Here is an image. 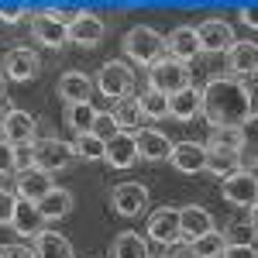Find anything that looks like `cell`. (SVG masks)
Returning a JSON list of instances; mask_svg holds the SVG:
<instances>
[{"mask_svg":"<svg viewBox=\"0 0 258 258\" xmlns=\"http://www.w3.org/2000/svg\"><path fill=\"white\" fill-rule=\"evenodd\" d=\"M207 172L217 176L220 182L227 176L241 172V152H227V148H207Z\"/></svg>","mask_w":258,"mask_h":258,"instance_id":"obj_25","label":"cell"},{"mask_svg":"<svg viewBox=\"0 0 258 258\" xmlns=\"http://www.w3.org/2000/svg\"><path fill=\"white\" fill-rule=\"evenodd\" d=\"M172 169L182 172V176H197L207 169V145H200V141H179L176 148H172Z\"/></svg>","mask_w":258,"mask_h":258,"instance_id":"obj_14","label":"cell"},{"mask_svg":"<svg viewBox=\"0 0 258 258\" xmlns=\"http://www.w3.org/2000/svg\"><path fill=\"white\" fill-rule=\"evenodd\" d=\"M220 193L227 203H234V207H255L258 203V176L255 172H248V169H241L234 176L224 179V186H220Z\"/></svg>","mask_w":258,"mask_h":258,"instance_id":"obj_7","label":"cell"},{"mask_svg":"<svg viewBox=\"0 0 258 258\" xmlns=\"http://www.w3.org/2000/svg\"><path fill=\"white\" fill-rule=\"evenodd\" d=\"M165 52H169V59L182 62V66H186L189 59H197L200 52H203V48H200V35H197V28H193V24H179L176 31H172V35L165 38Z\"/></svg>","mask_w":258,"mask_h":258,"instance_id":"obj_15","label":"cell"},{"mask_svg":"<svg viewBox=\"0 0 258 258\" xmlns=\"http://www.w3.org/2000/svg\"><path fill=\"white\" fill-rule=\"evenodd\" d=\"M4 141H11L14 148L18 145H35V117L28 110H11V117L4 120Z\"/></svg>","mask_w":258,"mask_h":258,"instance_id":"obj_20","label":"cell"},{"mask_svg":"<svg viewBox=\"0 0 258 258\" xmlns=\"http://www.w3.org/2000/svg\"><path fill=\"white\" fill-rule=\"evenodd\" d=\"M110 117L117 120L120 131H131L135 124L141 120V110H138V100L124 97V100H114V107H110Z\"/></svg>","mask_w":258,"mask_h":258,"instance_id":"obj_30","label":"cell"},{"mask_svg":"<svg viewBox=\"0 0 258 258\" xmlns=\"http://www.w3.org/2000/svg\"><path fill=\"white\" fill-rule=\"evenodd\" d=\"M255 227L248 224V220H234L231 224V231H227V244H255Z\"/></svg>","mask_w":258,"mask_h":258,"instance_id":"obj_34","label":"cell"},{"mask_svg":"<svg viewBox=\"0 0 258 258\" xmlns=\"http://www.w3.org/2000/svg\"><path fill=\"white\" fill-rule=\"evenodd\" d=\"M117 131H120V127H117V120L110 117V110H100L97 120H93V135H97L100 141H110Z\"/></svg>","mask_w":258,"mask_h":258,"instance_id":"obj_35","label":"cell"},{"mask_svg":"<svg viewBox=\"0 0 258 258\" xmlns=\"http://www.w3.org/2000/svg\"><path fill=\"white\" fill-rule=\"evenodd\" d=\"M203 117L210 124V131L241 127L251 117V90L241 80H231V76L207 83V90H203Z\"/></svg>","mask_w":258,"mask_h":258,"instance_id":"obj_1","label":"cell"},{"mask_svg":"<svg viewBox=\"0 0 258 258\" xmlns=\"http://www.w3.org/2000/svg\"><path fill=\"white\" fill-rule=\"evenodd\" d=\"M152 258H169V255H152Z\"/></svg>","mask_w":258,"mask_h":258,"instance_id":"obj_46","label":"cell"},{"mask_svg":"<svg viewBox=\"0 0 258 258\" xmlns=\"http://www.w3.org/2000/svg\"><path fill=\"white\" fill-rule=\"evenodd\" d=\"M193 248H197L200 258H224V251H227V234H220V231H207L203 238L193 241Z\"/></svg>","mask_w":258,"mask_h":258,"instance_id":"obj_31","label":"cell"},{"mask_svg":"<svg viewBox=\"0 0 258 258\" xmlns=\"http://www.w3.org/2000/svg\"><path fill=\"white\" fill-rule=\"evenodd\" d=\"M148 238L155 241V244H176L182 241V227H179V210L172 207H159L152 217H148Z\"/></svg>","mask_w":258,"mask_h":258,"instance_id":"obj_13","label":"cell"},{"mask_svg":"<svg viewBox=\"0 0 258 258\" xmlns=\"http://www.w3.org/2000/svg\"><path fill=\"white\" fill-rule=\"evenodd\" d=\"M76 14V11H73ZM69 11H59V7H48V11H38L31 14V35L45 45V48H62L69 41V21H73Z\"/></svg>","mask_w":258,"mask_h":258,"instance_id":"obj_3","label":"cell"},{"mask_svg":"<svg viewBox=\"0 0 258 258\" xmlns=\"http://www.w3.org/2000/svg\"><path fill=\"white\" fill-rule=\"evenodd\" d=\"M124 55L131 62H138V66H145V69H152L155 62L165 59V38H162L155 28L138 24V28H131L124 35Z\"/></svg>","mask_w":258,"mask_h":258,"instance_id":"obj_2","label":"cell"},{"mask_svg":"<svg viewBox=\"0 0 258 258\" xmlns=\"http://www.w3.org/2000/svg\"><path fill=\"white\" fill-rule=\"evenodd\" d=\"M169 258H200V255H197V248H193V244L176 241V244H172V255H169Z\"/></svg>","mask_w":258,"mask_h":258,"instance_id":"obj_41","label":"cell"},{"mask_svg":"<svg viewBox=\"0 0 258 258\" xmlns=\"http://www.w3.org/2000/svg\"><path fill=\"white\" fill-rule=\"evenodd\" d=\"M227 66L238 76H251L258 73V41H234L227 52Z\"/></svg>","mask_w":258,"mask_h":258,"instance_id":"obj_23","label":"cell"},{"mask_svg":"<svg viewBox=\"0 0 258 258\" xmlns=\"http://www.w3.org/2000/svg\"><path fill=\"white\" fill-rule=\"evenodd\" d=\"M248 214H251V217H248V224L255 227V234H258V203H255V207H251V210H248Z\"/></svg>","mask_w":258,"mask_h":258,"instance_id":"obj_44","label":"cell"},{"mask_svg":"<svg viewBox=\"0 0 258 258\" xmlns=\"http://www.w3.org/2000/svg\"><path fill=\"white\" fill-rule=\"evenodd\" d=\"M14 210H18V193L0 189V227H11L14 224Z\"/></svg>","mask_w":258,"mask_h":258,"instance_id":"obj_36","label":"cell"},{"mask_svg":"<svg viewBox=\"0 0 258 258\" xmlns=\"http://www.w3.org/2000/svg\"><path fill=\"white\" fill-rule=\"evenodd\" d=\"M0 258H35V248H28V244H0Z\"/></svg>","mask_w":258,"mask_h":258,"instance_id":"obj_38","label":"cell"},{"mask_svg":"<svg viewBox=\"0 0 258 258\" xmlns=\"http://www.w3.org/2000/svg\"><path fill=\"white\" fill-rule=\"evenodd\" d=\"M238 18H241V24H248V28H255V31H258V7H244Z\"/></svg>","mask_w":258,"mask_h":258,"instance_id":"obj_42","label":"cell"},{"mask_svg":"<svg viewBox=\"0 0 258 258\" xmlns=\"http://www.w3.org/2000/svg\"><path fill=\"white\" fill-rule=\"evenodd\" d=\"M103 162H110L114 169H131L138 162V141H135V131H117L114 138L107 141V155Z\"/></svg>","mask_w":258,"mask_h":258,"instance_id":"obj_17","label":"cell"},{"mask_svg":"<svg viewBox=\"0 0 258 258\" xmlns=\"http://www.w3.org/2000/svg\"><path fill=\"white\" fill-rule=\"evenodd\" d=\"M97 107L93 103H73L66 107V124L76 131V135H93V120H97Z\"/></svg>","mask_w":258,"mask_h":258,"instance_id":"obj_29","label":"cell"},{"mask_svg":"<svg viewBox=\"0 0 258 258\" xmlns=\"http://www.w3.org/2000/svg\"><path fill=\"white\" fill-rule=\"evenodd\" d=\"M41 73V59L31 48H11L4 55V76L14 83H31Z\"/></svg>","mask_w":258,"mask_h":258,"instance_id":"obj_11","label":"cell"},{"mask_svg":"<svg viewBox=\"0 0 258 258\" xmlns=\"http://www.w3.org/2000/svg\"><path fill=\"white\" fill-rule=\"evenodd\" d=\"M110 258H148V244L135 231H120L110 241Z\"/></svg>","mask_w":258,"mask_h":258,"instance_id":"obj_27","label":"cell"},{"mask_svg":"<svg viewBox=\"0 0 258 258\" xmlns=\"http://www.w3.org/2000/svg\"><path fill=\"white\" fill-rule=\"evenodd\" d=\"M138 100V110H141V120H162V117H169V97L165 93H159V90H145Z\"/></svg>","mask_w":258,"mask_h":258,"instance_id":"obj_28","label":"cell"},{"mask_svg":"<svg viewBox=\"0 0 258 258\" xmlns=\"http://www.w3.org/2000/svg\"><path fill=\"white\" fill-rule=\"evenodd\" d=\"M38 214H41L45 220H62V217H69V214H73V193L55 186L48 197L38 200Z\"/></svg>","mask_w":258,"mask_h":258,"instance_id":"obj_26","label":"cell"},{"mask_svg":"<svg viewBox=\"0 0 258 258\" xmlns=\"http://www.w3.org/2000/svg\"><path fill=\"white\" fill-rule=\"evenodd\" d=\"M55 186H52V172H45L38 165H28V169H21L18 179H14V193L18 200H31V203H38L41 197H48Z\"/></svg>","mask_w":258,"mask_h":258,"instance_id":"obj_9","label":"cell"},{"mask_svg":"<svg viewBox=\"0 0 258 258\" xmlns=\"http://www.w3.org/2000/svg\"><path fill=\"white\" fill-rule=\"evenodd\" d=\"M197 114H203V90L197 86H186L169 97V117L176 120H193Z\"/></svg>","mask_w":258,"mask_h":258,"instance_id":"obj_21","label":"cell"},{"mask_svg":"<svg viewBox=\"0 0 258 258\" xmlns=\"http://www.w3.org/2000/svg\"><path fill=\"white\" fill-rule=\"evenodd\" d=\"M197 35H200V48L203 52H231V45H234V28L227 24L224 18H207L203 24L197 28Z\"/></svg>","mask_w":258,"mask_h":258,"instance_id":"obj_10","label":"cell"},{"mask_svg":"<svg viewBox=\"0 0 258 258\" xmlns=\"http://www.w3.org/2000/svg\"><path fill=\"white\" fill-rule=\"evenodd\" d=\"M4 80H7V76H4V73H0V97H4Z\"/></svg>","mask_w":258,"mask_h":258,"instance_id":"obj_45","label":"cell"},{"mask_svg":"<svg viewBox=\"0 0 258 258\" xmlns=\"http://www.w3.org/2000/svg\"><path fill=\"white\" fill-rule=\"evenodd\" d=\"M11 172H18V148L0 138V176H11Z\"/></svg>","mask_w":258,"mask_h":258,"instance_id":"obj_37","label":"cell"},{"mask_svg":"<svg viewBox=\"0 0 258 258\" xmlns=\"http://www.w3.org/2000/svg\"><path fill=\"white\" fill-rule=\"evenodd\" d=\"M59 97L66 100V107H73V103H90L93 97V80L86 76V73H62L59 76Z\"/></svg>","mask_w":258,"mask_h":258,"instance_id":"obj_19","label":"cell"},{"mask_svg":"<svg viewBox=\"0 0 258 258\" xmlns=\"http://www.w3.org/2000/svg\"><path fill=\"white\" fill-rule=\"evenodd\" d=\"M35 258H76L73 244L59 231H41L35 238Z\"/></svg>","mask_w":258,"mask_h":258,"instance_id":"obj_24","label":"cell"},{"mask_svg":"<svg viewBox=\"0 0 258 258\" xmlns=\"http://www.w3.org/2000/svg\"><path fill=\"white\" fill-rule=\"evenodd\" d=\"M69 41L80 48H93L103 41V18H97L93 11H76L69 21Z\"/></svg>","mask_w":258,"mask_h":258,"instance_id":"obj_12","label":"cell"},{"mask_svg":"<svg viewBox=\"0 0 258 258\" xmlns=\"http://www.w3.org/2000/svg\"><path fill=\"white\" fill-rule=\"evenodd\" d=\"M11 110H14V107L7 103V97H0V127H4V120L11 117Z\"/></svg>","mask_w":258,"mask_h":258,"instance_id":"obj_43","label":"cell"},{"mask_svg":"<svg viewBox=\"0 0 258 258\" xmlns=\"http://www.w3.org/2000/svg\"><path fill=\"white\" fill-rule=\"evenodd\" d=\"M148 86H152V90H159V93H165V97H172V93H179V90L193 86L189 66H182V62H176V59L155 62V66L148 69Z\"/></svg>","mask_w":258,"mask_h":258,"instance_id":"obj_4","label":"cell"},{"mask_svg":"<svg viewBox=\"0 0 258 258\" xmlns=\"http://www.w3.org/2000/svg\"><path fill=\"white\" fill-rule=\"evenodd\" d=\"M224 258H258V248L255 244H227Z\"/></svg>","mask_w":258,"mask_h":258,"instance_id":"obj_39","label":"cell"},{"mask_svg":"<svg viewBox=\"0 0 258 258\" xmlns=\"http://www.w3.org/2000/svg\"><path fill=\"white\" fill-rule=\"evenodd\" d=\"M73 152H76L80 159H86V162H100L103 155H107V141H100L97 135H76Z\"/></svg>","mask_w":258,"mask_h":258,"instance_id":"obj_32","label":"cell"},{"mask_svg":"<svg viewBox=\"0 0 258 258\" xmlns=\"http://www.w3.org/2000/svg\"><path fill=\"white\" fill-rule=\"evenodd\" d=\"M11 227L18 231L21 238H38L41 231H45V217L38 214V203L18 200V210H14V224Z\"/></svg>","mask_w":258,"mask_h":258,"instance_id":"obj_22","label":"cell"},{"mask_svg":"<svg viewBox=\"0 0 258 258\" xmlns=\"http://www.w3.org/2000/svg\"><path fill=\"white\" fill-rule=\"evenodd\" d=\"M110 207L120 217H138L148 207V189L141 182H120V186L110 189Z\"/></svg>","mask_w":258,"mask_h":258,"instance_id":"obj_8","label":"cell"},{"mask_svg":"<svg viewBox=\"0 0 258 258\" xmlns=\"http://www.w3.org/2000/svg\"><path fill=\"white\" fill-rule=\"evenodd\" d=\"M207 148H227V152H241L244 145H241V131L238 127H217V131H210V145Z\"/></svg>","mask_w":258,"mask_h":258,"instance_id":"obj_33","label":"cell"},{"mask_svg":"<svg viewBox=\"0 0 258 258\" xmlns=\"http://www.w3.org/2000/svg\"><path fill=\"white\" fill-rule=\"evenodd\" d=\"M131 86H135V73H131V66H124V62H103L97 73V90L103 97L110 100H124L131 97Z\"/></svg>","mask_w":258,"mask_h":258,"instance_id":"obj_6","label":"cell"},{"mask_svg":"<svg viewBox=\"0 0 258 258\" xmlns=\"http://www.w3.org/2000/svg\"><path fill=\"white\" fill-rule=\"evenodd\" d=\"M179 227H182V238L193 241L203 238L207 231H214V217H210V210H203L200 203H186V207H179Z\"/></svg>","mask_w":258,"mask_h":258,"instance_id":"obj_18","label":"cell"},{"mask_svg":"<svg viewBox=\"0 0 258 258\" xmlns=\"http://www.w3.org/2000/svg\"><path fill=\"white\" fill-rule=\"evenodd\" d=\"M73 159H76L73 141H62V138H55V135L31 145V165H38L45 172H59V169H66Z\"/></svg>","mask_w":258,"mask_h":258,"instance_id":"obj_5","label":"cell"},{"mask_svg":"<svg viewBox=\"0 0 258 258\" xmlns=\"http://www.w3.org/2000/svg\"><path fill=\"white\" fill-rule=\"evenodd\" d=\"M135 141H138V159L145 162H162L172 155V141L162 135L159 127H141V131H135Z\"/></svg>","mask_w":258,"mask_h":258,"instance_id":"obj_16","label":"cell"},{"mask_svg":"<svg viewBox=\"0 0 258 258\" xmlns=\"http://www.w3.org/2000/svg\"><path fill=\"white\" fill-rule=\"evenodd\" d=\"M24 18H28L24 7H0V21H4V24H21Z\"/></svg>","mask_w":258,"mask_h":258,"instance_id":"obj_40","label":"cell"}]
</instances>
